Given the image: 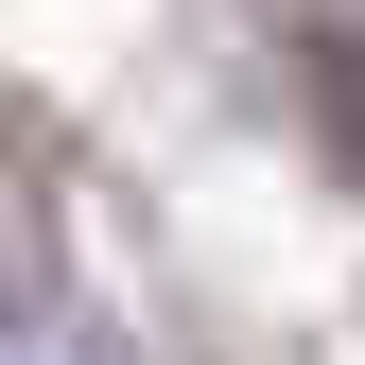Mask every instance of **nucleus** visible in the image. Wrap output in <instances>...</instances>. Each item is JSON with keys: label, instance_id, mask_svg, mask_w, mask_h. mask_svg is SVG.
<instances>
[{"label": "nucleus", "instance_id": "obj_1", "mask_svg": "<svg viewBox=\"0 0 365 365\" xmlns=\"http://www.w3.org/2000/svg\"><path fill=\"white\" fill-rule=\"evenodd\" d=\"M35 313V226H18V174H0V331Z\"/></svg>", "mask_w": 365, "mask_h": 365}]
</instances>
